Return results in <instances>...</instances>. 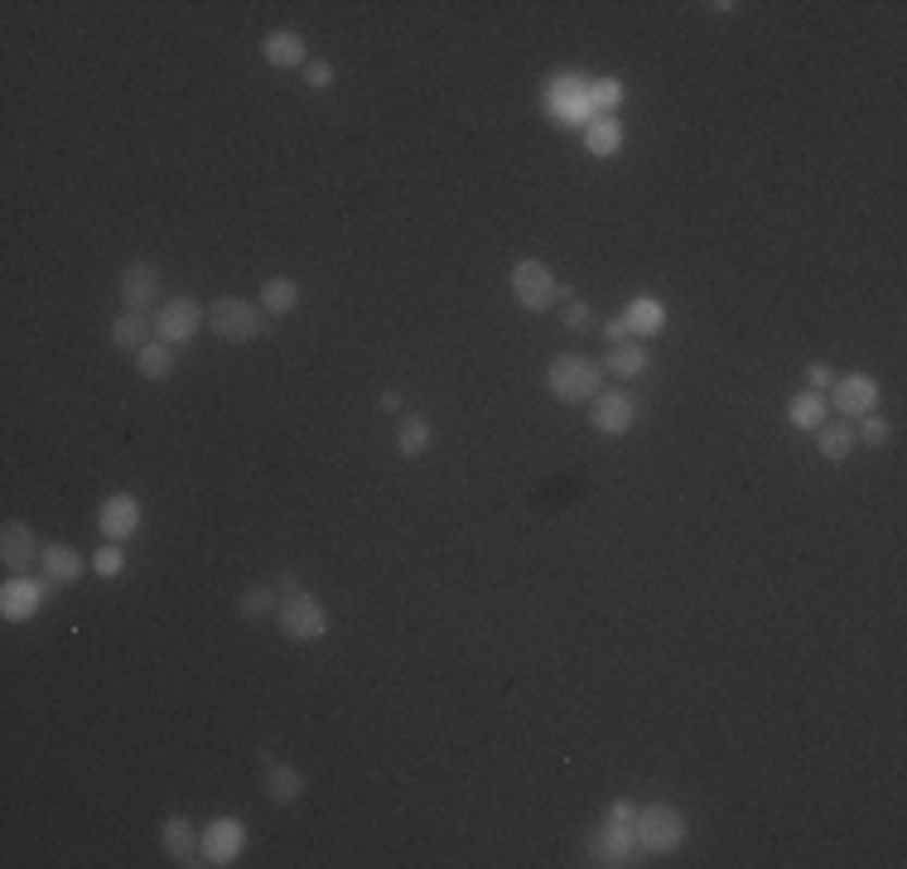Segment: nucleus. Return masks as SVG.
Listing matches in <instances>:
<instances>
[{
    "mask_svg": "<svg viewBox=\"0 0 907 869\" xmlns=\"http://www.w3.org/2000/svg\"><path fill=\"white\" fill-rule=\"evenodd\" d=\"M603 382H609L603 363L585 358V353H555L551 367H546V387H551V396L565 401V406H589V401L603 392Z\"/></svg>",
    "mask_w": 907,
    "mask_h": 869,
    "instance_id": "f257e3e1",
    "label": "nucleus"
},
{
    "mask_svg": "<svg viewBox=\"0 0 907 869\" xmlns=\"http://www.w3.org/2000/svg\"><path fill=\"white\" fill-rule=\"evenodd\" d=\"M637 807L628 797H618L609 807V817H603V827L593 831L589 841V865H633L637 860Z\"/></svg>",
    "mask_w": 907,
    "mask_h": 869,
    "instance_id": "f03ea898",
    "label": "nucleus"
},
{
    "mask_svg": "<svg viewBox=\"0 0 907 869\" xmlns=\"http://www.w3.org/2000/svg\"><path fill=\"white\" fill-rule=\"evenodd\" d=\"M637 850L647 855H676L681 845H686V817H681L671 801H647V807H637Z\"/></svg>",
    "mask_w": 907,
    "mask_h": 869,
    "instance_id": "7ed1b4c3",
    "label": "nucleus"
},
{
    "mask_svg": "<svg viewBox=\"0 0 907 869\" xmlns=\"http://www.w3.org/2000/svg\"><path fill=\"white\" fill-rule=\"evenodd\" d=\"M512 295H517V305L526 309V315H551L565 290H560L555 271L546 261H536V256H522V261L512 266Z\"/></svg>",
    "mask_w": 907,
    "mask_h": 869,
    "instance_id": "20e7f679",
    "label": "nucleus"
},
{
    "mask_svg": "<svg viewBox=\"0 0 907 869\" xmlns=\"http://www.w3.org/2000/svg\"><path fill=\"white\" fill-rule=\"evenodd\" d=\"M275 623L290 642H319L323 633H329V609H323L309 589H295V595H285L275 604Z\"/></svg>",
    "mask_w": 907,
    "mask_h": 869,
    "instance_id": "39448f33",
    "label": "nucleus"
},
{
    "mask_svg": "<svg viewBox=\"0 0 907 869\" xmlns=\"http://www.w3.org/2000/svg\"><path fill=\"white\" fill-rule=\"evenodd\" d=\"M261 315L266 309L256 299H242V295H222L208 305V329L218 333L222 343H252L261 333Z\"/></svg>",
    "mask_w": 907,
    "mask_h": 869,
    "instance_id": "423d86ee",
    "label": "nucleus"
},
{
    "mask_svg": "<svg viewBox=\"0 0 907 869\" xmlns=\"http://www.w3.org/2000/svg\"><path fill=\"white\" fill-rule=\"evenodd\" d=\"M541 107L551 111L555 121H565V126L585 131V121L593 117V111H589V83L579 73H555L551 83L541 87Z\"/></svg>",
    "mask_w": 907,
    "mask_h": 869,
    "instance_id": "0eeeda50",
    "label": "nucleus"
},
{
    "mask_svg": "<svg viewBox=\"0 0 907 869\" xmlns=\"http://www.w3.org/2000/svg\"><path fill=\"white\" fill-rule=\"evenodd\" d=\"M150 325H155V339L170 343V348H179V343H188L198 329L208 325V309L198 305L194 295H170L160 309H155Z\"/></svg>",
    "mask_w": 907,
    "mask_h": 869,
    "instance_id": "6e6552de",
    "label": "nucleus"
},
{
    "mask_svg": "<svg viewBox=\"0 0 907 869\" xmlns=\"http://www.w3.org/2000/svg\"><path fill=\"white\" fill-rule=\"evenodd\" d=\"M825 396L835 401V411L845 420H859V416H869V411H879V377L845 372V377H835V387Z\"/></svg>",
    "mask_w": 907,
    "mask_h": 869,
    "instance_id": "1a4fd4ad",
    "label": "nucleus"
},
{
    "mask_svg": "<svg viewBox=\"0 0 907 869\" xmlns=\"http://www.w3.org/2000/svg\"><path fill=\"white\" fill-rule=\"evenodd\" d=\"M121 305L136 309V315H150V309H160V266L155 261H131L126 271H121Z\"/></svg>",
    "mask_w": 907,
    "mask_h": 869,
    "instance_id": "9d476101",
    "label": "nucleus"
},
{
    "mask_svg": "<svg viewBox=\"0 0 907 869\" xmlns=\"http://www.w3.org/2000/svg\"><path fill=\"white\" fill-rule=\"evenodd\" d=\"M633 420H637V401L633 392H599L589 401V426L599 430V434H628L633 430Z\"/></svg>",
    "mask_w": 907,
    "mask_h": 869,
    "instance_id": "9b49d317",
    "label": "nucleus"
},
{
    "mask_svg": "<svg viewBox=\"0 0 907 869\" xmlns=\"http://www.w3.org/2000/svg\"><path fill=\"white\" fill-rule=\"evenodd\" d=\"M44 555L39 537L29 531V522H5L0 527V561H5L10 575H29V565H35Z\"/></svg>",
    "mask_w": 907,
    "mask_h": 869,
    "instance_id": "f8f14e48",
    "label": "nucleus"
},
{
    "mask_svg": "<svg viewBox=\"0 0 907 869\" xmlns=\"http://www.w3.org/2000/svg\"><path fill=\"white\" fill-rule=\"evenodd\" d=\"M242 845H246L242 821L237 817H218L204 831V841H198V855H204V865H232L242 855Z\"/></svg>",
    "mask_w": 907,
    "mask_h": 869,
    "instance_id": "ddd939ff",
    "label": "nucleus"
},
{
    "mask_svg": "<svg viewBox=\"0 0 907 869\" xmlns=\"http://www.w3.org/2000/svg\"><path fill=\"white\" fill-rule=\"evenodd\" d=\"M97 527H102L107 541H131L140 531V503L131 493H111L97 507Z\"/></svg>",
    "mask_w": 907,
    "mask_h": 869,
    "instance_id": "4468645a",
    "label": "nucleus"
},
{
    "mask_svg": "<svg viewBox=\"0 0 907 869\" xmlns=\"http://www.w3.org/2000/svg\"><path fill=\"white\" fill-rule=\"evenodd\" d=\"M44 585H49V579L10 575V579H5V589H0V614H5L10 623L35 619V614H39V604H44Z\"/></svg>",
    "mask_w": 907,
    "mask_h": 869,
    "instance_id": "2eb2a0df",
    "label": "nucleus"
},
{
    "mask_svg": "<svg viewBox=\"0 0 907 869\" xmlns=\"http://www.w3.org/2000/svg\"><path fill=\"white\" fill-rule=\"evenodd\" d=\"M261 59L271 63V69H305L309 63L305 35H299V29H271V35L261 39Z\"/></svg>",
    "mask_w": 907,
    "mask_h": 869,
    "instance_id": "dca6fc26",
    "label": "nucleus"
},
{
    "mask_svg": "<svg viewBox=\"0 0 907 869\" xmlns=\"http://www.w3.org/2000/svg\"><path fill=\"white\" fill-rule=\"evenodd\" d=\"M623 325H628V339H657V333L666 329V305L662 299H652V295H637L628 309H623Z\"/></svg>",
    "mask_w": 907,
    "mask_h": 869,
    "instance_id": "f3484780",
    "label": "nucleus"
},
{
    "mask_svg": "<svg viewBox=\"0 0 907 869\" xmlns=\"http://www.w3.org/2000/svg\"><path fill=\"white\" fill-rule=\"evenodd\" d=\"M647 363H652V353H647L642 339H623L609 348V363H603V372H613L618 382H637V377L647 372Z\"/></svg>",
    "mask_w": 907,
    "mask_h": 869,
    "instance_id": "a211bd4d",
    "label": "nucleus"
},
{
    "mask_svg": "<svg viewBox=\"0 0 907 869\" xmlns=\"http://www.w3.org/2000/svg\"><path fill=\"white\" fill-rule=\"evenodd\" d=\"M855 426H849L845 416L839 420H821L816 426V450H821V460H831V464H845L849 454H855Z\"/></svg>",
    "mask_w": 907,
    "mask_h": 869,
    "instance_id": "6ab92c4d",
    "label": "nucleus"
},
{
    "mask_svg": "<svg viewBox=\"0 0 907 869\" xmlns=\"http://www.w3.org/2000/svg\"><path fill=\"white\" fill-rule=\"evenodd\" d=\"M585 150L593 160H613L623 150V121L618 117H589L585 121Z\"/></svg>",
    "mask_w": 907,
    "mask_h": 869,
    "instance_id": "aec40b11",
    "label": "nucleus"
},
{
    "mask_svg": "<svg viewBox=\"0 0 907 869\" xmlns=\"http://www.w3.org/2000/svg\"><path fill=\"white\" fill-rule=\"evenodd\" d=\"M160 845H164V855H170L174 865H204V860H198V841H194V831H188L184 817H164Z\"/></svg>",
    "mask_w": 907,
    "mask_h": 869,
    "instance_id": "412c9836",
    "label": "nucleus"
},
{
    "mask_svg": "<svg viewBox=\"0 0 907 869\" xmlns=\"http://www.w3.org/2000/svg\"><path fill=\"white\" fill-rule=\"evenodd\" d=\"M266 797L275 801V807H290V801L305 797V773L290 763H266Z\"/></svg>",
    "mask_w": 907,
    "mask_h": 869,
    "instance_id": "4be33fe9",
    "label": "nucleus"
},
{
    "mask_svg": "<svg viewBox=\"0 0 907 869\" xmlns=\"http://www.w3.org/2000/svg\"><path fill=\"white\" fill-rule=\"evenodd\" d=\"M150 333H155V325L145 315H136V309H121V315L111 319V343H117L121 353H140L145 343H150Z\"/></svg>",
    "mask_w": 907,
    "mask_h": 869,
    "instance_id": "5701e85b",
    "label": "nucleus"
},
{
    "mask_svg": "<svg viewBox=\"0 0 907 869\" xmlns=\"http://www.w3.org/2000/svg\"><path fill=\"white\" fill-rule=\"evenodd\" d=\"M39 565H44V579H49V585H77V575H83V555H77L73 546H44Z\"/></svg>",
    "mask_w": 907,
    "mask_h": 869,
    "instance_id": "b1692460",
    "label": "nucleus"
},
{
    "mask_svg": "<svg viewBox=\"0 0 907 869\" xmlns=\"http://www.w3.org/2000/svg\"><path fill=\"white\" fill-rule=\"evenodd\" d=\"M295 305H299V281H290V276H271V281L261 285V309L271 319H285Z\"/></svg>",
    "mask_w": 907,
    "mask_h": 869,
    "instance_id": "393cba45",
    "label": "nucleus"
},
{
    "mask_svg": "<svg viewBox=\"0 0 907 869\" xmlns=\"http://www.w3.org/2000/svg\"><path fill=\"white\" fill-rule=\"evenodd\" d=\"M825 420V396L821 392H811V387H806V392H797L787 401V426L792 430H816Z\"/></svg>",
    "mask_w": 907,
    "mask_h": 869,
    "instance_id": "a878e982",
    "label": "nucleus"
},
{
    "mask_svg": "<svg viewBox=\"0 0 907 869\" xmlns=\"http://www.w3.org/2000/svg\"><path fill=\"white\" fill-rule=\"evenodd\" d=\"M136 372L145 377V382H164V377L174 372V348H170V343H160V339H150L136 353Z\"/></svg>",
    "mask_w": 907,
    "mask_h": 869,
    "instance_id": "bb28decb",
    "label": "nucleus"
},
{
    "mask_svg": "<svg viewBox=\"0 0 907 869\" xmlns=\"http://www.w3.org/2000/svg\"><path fill=\"white\" fill-rule=\"evenodd\" d=\"M396 450L406 454V460H416V454L430 450V420H425V416H401V426H396Z\"/></svg>",
    "mask_w": 907,
    "mask_h": 869,
    "instance_id": "cd10ccee",
    "label": "nucleus"
},
{
    "mask_svg": "<svg viewBox=\"0 0 907 869\" xmlns=\"http://www.w3.org/2000/svg\"><path fill=\"white\" fill-rule=\"evenodd\" d=\"M623 102V83L618 77H593L589 83V111L593 117H613V107Z\"/></svg>",
    "mask_w": 907,
    "mask_h": 869,
    "instance_id": "c85d7f7f",
    "label": "nucleus"
},
{
    "mask_svg": "<svg viewBox=\"0 0 907 869\" xmlns=\"http://www.w3.org/2000/svg\"><path fill=\"white\" fill-rule=\"evenodd\" d=\"M271 609H275L271 585H246L242 595H237V614L242 619H261V614H271Z\"/></svg>",
    "mask_w": 907,
    "mask_h": 869,
    "instance_id": "c756f323",
    "label": "nucleus"
},
{
    "mask_svg": "<svg viewBox=\"0 0 907 869\" xmlns=\"http://www.w3.org/2000/svg\"><path fill=\"white\" fill-rule=\"evenodd\" d=\"M93 571L102 579H117L121 571H126V551H121V541H107L102 551H93Z\"/></svg>",
    "mask_w": 907,
    "mask_h": 869,
    "instance_id": "7c9ffc66",
    "label": "nucleus"
},
{
    "mask_svg": "<svg viewBox=\"0 0 907 869\" xmlns=\"http://www.w3.org/2000/svg\"><path fill=\"white\" fill-rule=\"evenodd\" d=\"M855 440H859V444H873V450H879V444H888V420H883L879 411H869V416H859V430H855Z\"/></svg>",
    "mask_w": 907,
    "mask_h": 869,
    "instance_id": "2f4dec72",
    "label": "nucleus"
},
{
    "mask_svg": "<svg viewBox=\"0 0 907 869\" xmlns=\"http://www.w3.org/2000/svg\"><path fill=\"white\" fill-rule=\"evenodd\" d=\"M565 325L575 329V333H585L593 325V309H589V299H569L565 305Z\"/></svg>",
    "mask_w": 907,
    "mask_h": 869,
    "instance_id": "473e14b6",
    "label": "nucleus"
},
{
    "mask_svg": "<svg viewBox=\"0 0 907 869\" xmlns=\"http://www.w3.org/2000/svg\"><path fill=\"white\" fill-rule=\"evenodd\" d=\"M329 83H333V63L309 59V63H305V87H315V93H323Z\"/></svg>",
    "mask_w": 907,
    "mask_h": 869,
    "instance_id": "72a5a7b5",
    "label": "nucleus"
},
{
    "mask_svg": "<svg viewBox=\"0 0 907 869\" xmlns=\"http://www.w3.org/2000/svg\"><path fill=\"white\" fill-rule=\"evenodd\" d=\"M806 377H811V392H821V396H825V392L835 387V377H839V372H835L831 363H811V372H806Z\"/></svg>",
    "mask_w": 907,
    "mask_h": 869,
    "instance_id": "f704fd0d",
    "label": "nucleus"
},
{
    "mask_svg": "<svg viewBox=\"0 0 907 869\" xmlns=\"http://www.w3.org/2000/svg\"><path fill=\"white\" fill-rule=\"evenodd\" d=\"M603 339H609V348H613V343H623V339H628V325H623V319H609V325H603Z\"/></svg>",
    "mask_w": 907,
    "mask_h": 869,
    "instance_id": "c9c22d12",
    "label": "nucleus"
},
{
    "mask_svg": "<svg viewBox=\"0 0 907 869\" xmlns=\"http://www.w3.org/2000/svg\"><path fill=\"white\" fill-rule=\"evenodd\" d=\"M377 406H382V411H391V416H396V411H401V392H396V387H387V392L377 396Z\"/></svg>",
    "mask_w": 907,
    "mask_h": 869,
    "instance_id": "e433bc0d",
    "label": "nucleus"
},
{
    "mask_svg": "<svg viewBox=\"0 0 907 869\" xmlns=\"http://www.w3.org/2000/svg\"><path fill=\"white\" fill-rule=\"evenodd\" d=\"M280 585H285V595H295V589H305V585H299V579H295V571H280Z\"/></svg>",
    "mask_w": 907,
    "mask_h": 869,
    "instance_id": "4c0bfd02",
    "label": "nucleus"
}]
</instances>
